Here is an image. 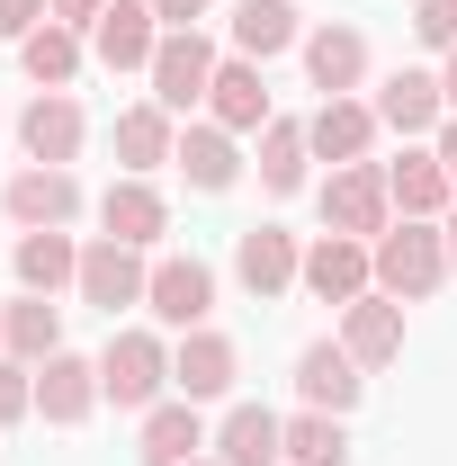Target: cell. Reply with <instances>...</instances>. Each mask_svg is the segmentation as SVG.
Segmentation results:
<instances>
[{"label": "cell", "instance_id": "obj_25", "mask_svg": "<svg viewBox=\"0 0 457 466\" xmlns=\"http://www.w3.org/2000/svg\"><path fill=\"white\" fill-rule=\"evenodd\" d=\"M179 171H188V188H207V198H225L233 179H242V144H233L216 116H198V126H179Z\"/></svg>", "mask_w": 457, "mask_h": 466}, {"label": "cell", "instance_id": "obj_37", "mask_svg": "<svg viewBox=\"0 0 457 466\" xmlns=\"http://www.w3.org/2000/svg\"><path fill=\"white\" fill-rule=\"evenodd\" d=\"M431 153L449 162V179H457V116H440V135H431Z\"/></svg>", "mask_w": 457, "mask_h": 466}, {"label": "cell", "instance_id": "obj_5", "mask_svg": "<svg viewBox=\"0 0 457 466\" xmlns=\"http://www.w3.org/2000/svg\"><path fill=\"white\" fill-rule=\"evenodd\" d=\"M323 233H359V242H377V233L395 225V188H386V162H341V171L323 179Z\"/></svg>", "mask_w": 457, "mask_h": 466}, {"label": "cell", "instance_id": "obj_22", "mask_svg": "<svg viewBox=\"0 0 457 466\" xmlns=\"http://www.w3.org/2000/svg\"><path fill=\"white\" fill-rule=\"evenodd\" d=\"M216 466H287V412L233 404L225 431H216Z\"/></svg>", "mask_w": 457, "mask_h": 466}, {"label": "cell", "instance_id": "obj_26", "mask_svg": "<svg viewBox=\"0 0 457 466\" xmlns=\"http://www.w3.org/2000/svg\"><path fill=\"white\" fill-rule=\"evenodd\" d=\"M207 116H216L225 135H260V126H269V90H260V63H242V55H225V63H216Z\"/></svg>", "mask_w": 457, "mask_h": 466}, {"label": "cell", "instance_id": "obj_23", "mask_svg": "<svg viewBox=\"0 0 457 466\" xmlns=\"http://www.w3.org/2000/svg\"><path fill=\"white\" fill-rule=\"evenodd\" d=\"M207 449H216V440H207V421H198L188 395H171V404L144 412V440H135V458H144V466H188V458H207Z\"/></svg>", "mask_w": 457, "mask_h": 466}, {"label": "cell", "instance_id": "obj_10", "mask_svg": "<svg viewBox=\"0 0 457 466\" xmlns=\"http://www.w3.org/2000/svg\"><path fill=\"white\" fill-rule=\"evenodd\" d=\"M296 395H305V412H341V421L359 412V395H368V368L341 350V332L296 350Z\"/></svg>", "mask_w": 457, "mask_h": 466}, {"label": "cell", "instance_id": "obj_6", "mask_svg": "<svg viewBox=\"0 0 457 466\" xmlns=\"http://www.w3.org/2000/svg\"><path fill=\"white\" fill-rule=\"evenodd\" d=\"M144 288H153V260H144V251H135V242H108V233H99V242H81V305H99V314H126V305H144Z\"/></svg>", "mask_w": 457, "mask_h": 466}, {"label": "cell", "instance_id": "obj_36", "mask_svg": "<svg viewBox=\"0 0 457 466\" xmlns=\"http://www.w3.org/2000/svg\"><path fill=\"white\" fill-rule=\"evenodd\" d=\"M99 9H108V0H55V18H63V27H81V36L99 27Z\"/></svg>", "mask_w": 457, "mask_h": 466}, {"label": "cell", "instance_id": "obj_20", "mask_svg": "<svg viewBox=\"0 0 457 466\" xmlns=\"http://www.w3.org/2000/svg\"><path fill=\"white\" fill-rule=\"evenodd\" d=\"M108 144H117V162H126V179H153L179 153V116L162 108V99H144V108H126L108 126Z\"/></svg>", "mask_w": 457, "mask_h": 466}, {"label": "cell", "instance_id": "obj_34", "mask_svg": "<svg viewBox=\"0 0 457 466\" xmlns=\"http://www.w3.org/2000/svg\"><path fill=\"white\" fill-rule=\"evenodd\" d=\"M46 18H55V0H0V36H9V46H27Z\"/></svg>", "mask_w": 457, "mask_h": 466}, {"label": "cell", "instance_id": "obj_17", "mask_svg": "<svg viewBox=\"0 0 457 466\" xmlns=\"http://www.w3.org/2000/svg\"><path fill=\"white\" fill-rule=\"evenodd\" d=\"M377 135H386V126H377L368 99H323V108L305 116V144H314V162H332V171H341V162H368Z\"/></svg>", "mask_w": 457, "mask_h": 466}, {"label": "cell", "instance_id": "obj_40", "mask_svg": "<svg viewBox=\"0 0 457 466\" xmlns=\"http://www.w3.org/2000/svg\"><path fill=\"white\" fill-rule=\"evenodd\" d=\"M188 466H216V458H188Z\"/></svg>", "mask_w": 457, "mask_h": 466}, {"label": "cell", "instance_id": "obj_18", "mask_svg": "<svg viewBox=\"0 0 457 466\" xmlns=\"http://www.w3.org/2000/svg\"><path fill=\"white\" fill-rule=\"evenodd\" d=\"M386 188H395V216H421V225H440L457 207V179L431 144H403V162H386Z\"/></svg>", "mask_w": 457, "mask_h": 466}, {"label": "cell", "instance_id": "obj_14", "mask_svg": "<svg viewBox=\"0 0 457 466\" xmlns=\"http://www.w3.org/2000/svg\"><path fill=\"white\" fill-rule=\"evenodd\" d=\"M305 81H314L323 99H350V90L368 81V36H359L350 18H323V27H305Z\"/></svg>", "mask_w": 457, "mask_h": 466}, {"label": "cell", "instance_id": "obj_27", "mask_svg": "<svg viewBox=\"0 0 457 466\" xmlns=\"http://www.w3.org/2000/svg\"><path fill=\"white\" fill-rule=\"evenodd\" d=\"M9 269H18L27 296H63V288H81V242L72 233H18Z\"/></svg>", "mask_w": 457, "mask_h": 466}, {"label": "cell", "instance_id": "obj_28", "mask_svg": "<svg viewBox=\"0 0 457 466\" xmlns=\"http://www.w3.org/2000/svg\"><path fill=\"white\" fill-rule=\"evenodd\" d=\"M0 350L27 359V368H46V359L63 350V305H55V296H18V305H0Z\"/></svg>", "mask_w": 457, "mask_h": 466}, {"label": "cell", "instance_id": "obj_8", "mask_svg": "<svg viewBox=\"0 0 457 466\" xmlns=\"http://www.w3.org/2000/svg\"><path fill=\"white\" fill-rule=\"evenodd\" d=\"M144 305H153V323L198 332V323L216 314V269H207L198 251H162V260H153V288H144Z\"/></svg>", "mask_w": 457, "mask_h": 466}, {"label": "cell", "instance_id": "obj_35", "mask_svg": "<svg viewBox=\"0 0 457 466\" xmlns=\"http://www.w3.org/2000/svg\"><path fill=\"white\" fill-rule=\"evenodd\" d=\"M207 9H216V0H153V18H162V27H198Z\"/></svg>", "mask_w": 457, "mask_h": 466}, {"label": "cell", "instance_id": "obj_24", "mask_svg": "<svg viewBox=\"0 0 457 466\" xmlns=\"http://www.w3.org/2000/svg\"><path fill=\"white\" fill-rule=\"evenodd\" d=\"M287 46H305L296 0H233V55L242 63H279Z\"/></svg>", "mask_w": 457, "mask_h": 466}, {"label": "cell", "instance_id": "obj_15", "mask_svg": "<svg viewBox=\"0 0 457 466\" xmlns=\"http://www.w3.org/2000/svg\"><path fill=\"white\" fill-rule=\"evenodd\" d=\"M99 404H108V395H99V359H81V350H55V359L36 368V412H46L55 431L90 421Z\"/></svg>", "mask_w": 457, "mask_h": 466}, {"label": "cell", "instance_id": "obj_3", "mask_svg": "<svg viewBox=\"0 0 457 466\" xmlns=\"http://www.w3.org/2000/svg\"><path fill=\"white\" fill-rule=\"evenodd\" d=\"M216 63H225V55H216V36H207V27H162V55H153L144 81H153V99H162L171 116H188V108H207Z\"/></svg>", "mask_w": 457, "mask_h": 466}, {"label": "cell", "instance_id": "obj_21", "mask_svg": "<svg viewBox=\"0 0 457 466\" xmlns=\"http://www.w3.org/2000/svg\"><path fill=\"white\" fill-rule=\"evenodd\" d=\"M341 350L359 359V368H386V359H403V305L395 296H350L341 305Z\"/></svg>", "mask_w": 457, "mask_h": 466}, {"label": "cell", "instance_id": "obj_33", "mask_svg": "<svg viewBox=\"0 0 457 466\" xmlns=\"http://www.w3.org/2000/svg\"><path fill=\"white\" fill-rule=\"evenodd\" d=\"M412 36L431 55H457V0H412Z\"/></svg>", "mask_w": 457, "mask_h": 466}, {"label": "cell", "instance_id": "obj_31", "mask_svg": "<svg viewBox=\"0 0 457 466\" xmlns=\"http://www.w3.org/2000/svg\"><path fill=\"white\" fill-rule=\"evenodd\" d=\"M287 466H350L341 412H287Z\"/></svg>", "mask_w": 457, "mask_h": 466}, {"label": "cell", "instance_id": "obj_9", "mask_svg": "<svg viewBox=\"0 0 457 466\" xmlns=\"http://www.w3.org/2000/svg\"><path fill=\"white\" fill-rule=\"evenodd\" d=\"M368 108H377V126H386V135L431 144V135H440V116H449V90H440V72H412V63H403V72H386V81H377V99H368Z\"/></svg>", "mask_w": 457, "mask_h": 466}, {"label": "cell", "instance_id": "obj_19", "mask_svg": "<svg viewBox=\"0 0 457 466\" xmlns=\"http://www.w3.org/2000/svg\"><path fill=\"white\" fill-rule=\"evenodd\" d=\"M99 233H108V242H135V251H153V242L171 233V198H162L153 179H117L108 198H99Z\"/></svg>", "mask_w": 457, "mask_h": 466}, {"label": "cell", "instance_id": "obj_30", "mask_svg": "<svg viewBox=\"0 0 457 466\" xmlns=\"http://www.w3.org/2000/svg\"><path fill=\"white\" fill-rule=\"evenodd\" d=\"M305 171H314L305 126H296V116H269V126H260V188H269V198H296Z\"/></svg>", "mask_w": 457, "mask_h": 466}, {"label": "cell", "instance_id": "obj_4", "mask_svg": "<svg viewBox=\"0 0 457 466\" xmlns=\"http://www.w3.org/2000/svg\"><path fill=\"white\" fill-rule=\"evenodd\" d=\"M0 207H9V225H18V233H72L90 198H81L72 162H27V171L0 188Z\"/></svg>", "mask_w": 457, "mask_h": 466}, {"label": "cell", "instance_id": "obj_16", "mask_svg": "<svg viewBox=\"0 0 457 466\" xmlns=\"http://www.w3.org/2000/svg\"><path fill=\"white\" fill-rule=\"evenodd\" d=\"M18 144H27V162H72L81 144H90V116L72 90H36L27 116H18Z\"/></svg>", "mask_w": 457, "mask_h": 466}, {"label": "cell", "instance_id": "obj_13", "mask_svg": "<svg viewBox=\"0 0 457 466\" xmlns=\"http://www.w3.org/2000/svg\"><path fill=\"white\" fill-rule=\"evenodd\" d=\"M90 55L108 63V72H153V55H162V18H153V0H108L99 27H90Z\"/></svg>", "mask_w": 457, "mask_h": 466}, {"label": "cell", "instance_id": "obj_11", "mask_svg": "<svg viewBox=\"0 0 457 466\" xmlns=\"http://www.w3.org/2000/svg\"><path fill=\"white\" fill-rule=\"evenodd\" d=\"M233 279L260 296V305H279V296L305 279V242H296L287 225H251L242 242H233Z\"/></svg>", "mask_w": 457, "mask_h": 466}, {"label": "cell", "instance_id": "obj_32", "mask_svg": "<svg viewBox=\"0 0 457 466\" xmlns=\"http://www.w3.org/2000/svg\"><path fill=\"white\" fill-rule=\"evenodd\" d=\"M27 412H36V368L0 350V431H9V421H27Z\"/></svg>", "mask_w": 457, "mask_h": 466}, {"label": "cell", "instance_id": "obj_7", "mask_svg": "<svg viewBox=\"0 0 457 466\" xmlns=\"http://www.w3.org/2000/svg\"><path fill=\"white\" fill-rule=\"evenodd\" d=\"M305 296H323V305H350V296L377 288V242H359V233H314L305 242Z\"/></svg>", "mask_w": 457, "mask_h": 466}, {"label": "cell", "instance_id": "obj_1", "mask_svg": "<svg viewBox=\"0 0 457 466\" xmlns=\"http://www.w3.org/2000/svg\"><path fill=\"white\" fill-rule=\"evenodd\" d=\"M457 269H449V233L421 225V216H403V225L377 233V296H395V305H421V296H440Z\"/></svg>", "mask_w": 457, "mask_h": 466}, {"label": "cell", "instance_id": "obj_39", "mask_svg": "<svg viewBox=\"0 0 457 466\" xmlns=\"http://www.w3.org/2000/svg\"><path fill=\"white\" fill-rule=\"evenodd\" d=\"M440 233H449V269H457V207H449V216H440Z\"/></svg>", "mask_w": 457, "mask_h": 466}, {"label": "cell", "instance_id": "obj_29", "mask_svg": "<svg viewBox=\"0 0 457 466\" xmlns=\"http://www.w3.org/2000/svg\"><path fill=\"white\" fill-rule=\"evenodd\" d=\"M81 55H90V36H81V27H63V18H46V27L18 46V63H27V81H36V90H72V81H81Z\"/></svg>", "mask_w": 457, "mask_h": 466}, {"label": "cell", "instance_id": "obj_2", "mask_svg": "<svg viewBox=\"0 0 457 466\" xmlns=\"http://www.w3.org/2000/svg\"><path fill=\"white\" fill-rule=\"evenodd\" d=\"M99 395L117 412L171 404V341L162 332H108V350H99Z\"/></svg>", "mask_w": 457, "mask_h": 466}, {"label": "cell", "instance_id": "obj_38", "mask_svg": "<svg viewBox=\"0 0 457 466\" xmlns=\"http://www.w3.org/2000/svg\"><path fill=\"white\" fill-rule=\"evenodd\" d=\"M440 90H449V116H457V55L440 63Z\"/></svg>", "mask_w": 457, "mask_h": 466}, {"label": "cell", "instance_id": "obj_12", "mask_svg": "<svg viewBox=\"0 0 457 466\" xmlns=\"http://www.w3.org/2000/svg\"><path fill=\"white\" fill-rule=\"evenodd\" d=\"M233 377H242V350H233L216 323L179 332V350H171V395H188V404H216V395H233Z\"/></svg>", "mask_w": 457, "mask_h": 466}]
</instances>
